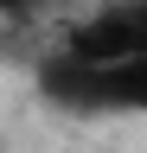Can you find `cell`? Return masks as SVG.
<instances>
[{
    "instance_id": "obj_1",
    "label": "cell",
    "mask_w": 147,
    "mask_h": 153,
    "mask_svg": "<svg viewBox=\"0 0 147 153\" xmlns=\"http://www.w3.org/2000/svg\"><path fill=\"white\" fill-rule=\"evenodd\" d=\"M39 89L64 115H147V57L141 64H70L51 51L39 64Z\"/></svg>"
},
{
    "instance_id": "obj_2",
    "label": "cell",
    "mask_w": 147,
    "mask_h": 153,
    "mask_svg": "<svg viewBox=\"0 0 147 153\" xmlns=\"http://www.w3.org/2000/svg\"><path fill=\"white\" fill-rule=\"evenodd\" d=\"M58 57L70 64H141L147 57V0H102L83 19H70L58 32Z\"/></svg>"
},
{
    "instance_id": "obj_3",
    "label": "cell",
    "mask_w": 147,
    "mask_h": 153,
    "mask_svg": "<svg viewBox=\"0 0 147 153\" xmlns=\"http://www.w3.org/2000/svg\"><path fill=\"white\" fill-rule=\"evenodd\" d=\"M32 7H70V0H7V13H13V19H26Z\"/></svg>"
}]
</instances>
